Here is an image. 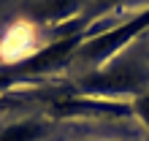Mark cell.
Instances as JSON below:
<instances>
[{"mask_svg": "<svg viewBox=\"0 0 149 141\" xmlns=\"http://www.w3.org/2000/svg\"><path fill=\"white\" fill-rule=\"evenodd\" d=\"M146 70L138 63H117V65H103L92 68L90 73H84L76 82L79 95L87 98H100V101H114L117 95H133L138 98L141 92H146Z\"/></svg>", "mask_w": 149, "mask_h": 141, "instance_id": "obj_1", "label": "cell"}, {"mask_svg": "<svg viewBox=\"0 0 149 141\" xmlns=\"http://www.w3.org/2000/svg\"><path fill=\"white\" fill-rule=\"evenodd\" d=\"M43 133H46V122L30 117V119L0 128V141H38Z\"/></svg>", "mask_w": 149, "mask_h": 141, "instance_id": "obj_5", "label": "cell"}, {"mask_svg": "<svg viewBox=\"0 0 149 141\" xmlns=\"http://www.w3.org/2000/svg\"><path fill=\"white\" fill-rule=\"evenodd\" d=\"M130 109H133V114L144 122V128H149V90H146V92H141L138 98H133Z\"/></svg>", "mask_w": 149, "mask_h": 141, "instance_id": "obj_6", "label": "cell"}, {"mask_svg": "<svg viewBox=\"0 0 149 141\" xmlns=\"http://www.w3.org/2000/svg\"><path fill=\"white\" fill-rule=\"evenodd\" d=\"M16 101H11V98H6V95H0V111L3 109H8V106H14Z\"/></svg>", "mask_w": 149, "mask_h": 141, "instance_id": "obj_8", "label": "cell"}, {"mask_svg": "<svg viewBox=\"0 0 149 141\" xmlns=\"http://www.w3.org/2000/svg\"><path fill=\"white\" fill-rule=\"evenodd\" d=\"M52 111L57 117H125L130 114L127 103L119 101H100V98H87V95H71L52 103Z\"/></svg>", "mask_w": 149, "mask_h": 141, "instance_id": "obj_3", "label": "cell"}, {"mask_svg": "<svg viewBox=\"0 0 149 141\" xmlns=\"http://www.w3.org/2000/svg\"><path fill=\"white\" fill-rule=\"evenodd\" d=\"M84 6H92V0H33L24 8V16L30 22H68Z\"/></svg>", "mask_w": 149, "mask_h": 141, "instance_id": "obj_4", "label": "cell"}, {"mask_svg": "<svg viewBox=\"0 0 149 141\" xmlns=\"http://www.w3.org/2000/svg\"><path fill=\"white\" fill-rule=\"evenodd\" d=\"M146 30H149V8L141 11V14H136V16H130L127 22L117 24V27L106 30V33L90 35V38L76 49V54L71 60L90 65V70L92 68H103V65H109L127 43H133L138 35L146 33Z\"/></svg>", "mask_w": 149, "mask_h": 141, "instance_id": "obj_2", "label": "cell"}, {"mask_svg": "<svg viewBox=\"0 0 149 141\" xmlns=\"http://www.w3.org/2000/svg\"><path fill=\"white\" fill-rule=\"evenodd\" d=\"M122 0H92V8H90V16H100V14H106L109 8L114 6H119Z\"/></svg>", "mask_w": 149, "mask_h": 141, "instance_id": "obj_7", "label": "cell"}]
</instances>
